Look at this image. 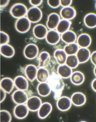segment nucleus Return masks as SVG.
<instances>
[{
  "label": "nucleus",
  "mask_w": 96,
  "mask_h": 122,
  "mask_svg": "<svg viewBox=\"0 0 96 122\" xmlns=\"http://www.w3.org/2000/svg\"><path fill=\"white\" fill-rule=\"evenodd\" d=\"M47 82L53 93L54 99L57 100L61 97L64 89L63 79L57 73L53 72L50 74Z\"/></svg>",
  "instance_id": "1"
},
{
  "label": "nucleus",
  "mask_w": 96,
  "mask_h": 122,
  "mask_svg": "<svg viewBox=\"0 0 96 122\" xmlns=\"http://www.w3.org/2000/svg\"><path fill=\"white\" fill-rule=\"evenodd\" d=\"M28 9L22 3H16L13 5L10 10V13L14 18L19 19L26 15Z\"/></svg>",
  "instance_id": "2"
},
{
  "label": "nucleus",
  "mask_w": 96,
  "mask_h": 122,
  "mask_svg": "<svg viewBox=\"0 0 96 122\" xmlns=\"http://www.w3.org/2000/svg\"><path fill=\"white\" fill-rule=\"evenodd\" d=\"M43 15L42 12L40 9L38 7L33 6L28 10L26 17L31 22L36 23L42 19Z\"/></svg>",
  "instance_id": "3"
},
{
  "label": "nucleus",
  "mask_w": 96,
  "mask_h": 122,
  "mask_svg": "<svg viewBox=\"0 0 96 122\" xmlns=\"http://www.w3.org/2000/svg\"><path fill=\"white\" fill-rule=\"evenodd\" d=\"M31 26V22L26 17L18 19L15 23L16 30L20 33H25L28 32Z\"/></svg>",
  "instance_id": "4"
},
{
  "label": "nucleus",
  "mask_w": 96,
  "mask_h": 122,
  "mask_svg": "<svg viewBox=\"0 0 96 122\" xmlns=\"http://www.w3.org/2000/svg\"><path fill=\"white\" fill-rule=\"evenodd\" d=\"M39 48L37 45L34 44H27L24 49L23 53L25 57L30 60L36 58L39 53Z\"/></svg>",
  "instance_id": "5"
},
{
  "label": "nucleus",
  "mask_w": 96,
  "mask_h": 122,
  "mask_svg": "<svg viewBox=\"0 0 96 122\" xmlns=\"http://www.w3.org/2000/svg\"><path fill=\"white\" fill-rule=\"evenodd\" d=\"M30 110L25 104H17L14 108L13 114L17 119H24L28 116Z\"/></svg>",
  "instance_id": "6"
},
{
  "label": "nucleus",
  "mask_w": 96,
  "mask_h": 122,
  "mask_svg": "<svg viewBox=\"0 0 96 122\" xmlns=\"http://www.w3.org/2000/svg\"><path fill=\"white\" fill-rule=\"evenodd\" d=\"M26 91L18 89L15 91L11 95L13 102L16 104L26 103L29 97Z\"/></svg>",
  "instance_id": "7"
},
{
  "label": "nucleus",
  "mask_w": 96,
  "mask_h": 122,
  "mask_svg": "<svg viewBox=\"0 0 96 122\" xmlns=\"http://www.w3.org/2000/svg\"><path fill=\"white\" fill-rule=\"evenodd\" d=\"M77 12L76 9L71 6L62 8L60 10V15L61 19L71 21L76 17Z\"/></svg>",
  "instance_id": "8"
},
{
  "label": "nucleus",
  "mask_w": 96,
  "mask_h": 122,
  "mask_svg": "<svg viewBox=\"0 0 96 122\" xmlns=\"http://www.w3.org/2000/svg\"><path fill=\"white\" fill-rule=\"evenodd\" d=\"M41 99L37 96L30 97L26 103V104L30 111L35 112L39 110L42 104Z\"/></svg>",
  "instance_id": "9"
},
{
  "label": "nucleus",
  "mask_w": 96,
  "mask_h": 122,
  "mask_svg": "<svg viewBox=\"0 0 96 122\" xmlns=\"http://www.w3.org/2000/svg\"><path fill=\"white\" fill-rule=\"evenodd\" d=\"M60 15L56 13L50 14L47 17L46 27L49 30H56L61 20Z\"/></svg>",
  "instance_id": "10"
},
{
  "label": "nucleus",
  "mask_w": 96,
  "mask_h": 122,
  "mask_svg": "<svg viewBox=\"0 0 96 122\" xmlns=\"http://www.w3.org/2000/svg\"><path fill=\"white\" fill-rule=\"evenodd\" d=\"M48 31L47 27L42 24H37L34 27L33 30L34 36L39 40L45 38Z\"/></svg>",
  "instance_id": "11"
},
{
  "label": "nucleus",
  "mask_w": 96,
  "mask_h": 122,
  "mask_svg": "<svg viewBox=\"0 0 96 122\" xmlns=\"http://www.w3.org/2000/svg\"><path fill=\"white\" fill-rule=\"evenodd\" d=\"M72 104L69 97L64 96L61 97L57 100L56 106L58 109L60 110L66 111L70 109Z\"/></svg>",
  "instance_id": "12"
},
{
  "label": "nucleus",
  "mask_w": 96,
  "mask_h": 122,
  "mask_svg": "<svg viewBox=\"0 0 96 122\" xmlns=\"http://www.w3.org/2000/svg\"><path fill=\"white\" fill-rule=\"evenodd\" d=\"M92 39L90 35L86 33H82L77 37L76 43L80 48H88L91 46Z\"/></svg>",
  "instance_id": "13"
},
{
  "label": "nucleus",
  "mask_w": 96,
  "mask_h": 122,
  "mask_svg": "<svg viewBox=\"0 0 96 122\" xmlns=\"http://www.w3.org/2000/svg\"><path fill=\"white\" fill-rule=\"evenodd\" d=\"M61 35L56 30H49L45 38L48 43L51 45H56L61 40Z\"/></svg>",
  "instance_id": "14"
},
{
  "label": "nucleus",
  "mask_w": 96,
  "mask_h": 122,
  "mask_svg": "<svg viewBox=\"0 0 96 122\" xmlns=\"http://www.w3.org/2000/svg\"><path fill=\"white\" fill-rule=\"evenodd\" d=\"M52 106L48 102H45L42 104L37 112V116L40 119H45L51 113L52 110Z\"/></svg>",
  "instance_id": "15"
},
{
  "label": "nucleus",
  "mask_w": 96,
  "mask_h": 122,
  "mask_svg": "<svg viewBox=\"0 0 96 122\" xmlns=\"http://www.w3.org/2000/svg\"><path fill=\"white\" fill-rule=\"evenodd\" d=\"M91 54L88 48H80L76 54L80 64L87 62L90 59Z\"/></svg>",
  "instance_id": "16"
},
{
  "label": "nucleus",
  "mask_w": 96,
  "mask_h": 122,
  "mask_svg": "<svg viewBox=\"0 0 96 122\" xmlns=\"http://www.w3.org/2000/svg\"><path fill=\"white\" fill-rule=\"evenodd\" d=\"M71 99L72 103L77 107L84 105L86 102V96L84 93L80 92L74 93L71 96Z\"/></svg>",
  "instance_id": "17"
},
{
  "label": "nucleus",
  "mask_w": 96,
  "mask_h": 122,
  "mask_svg": "<svg viewBox=\"0 0 96 122\" xmlns=\"http://www.w3.org/2000/svg\"><path fill=\"white\" fill-rule=\"evenodd\" d=\"M15 86L18 90L26 91L28 90L29 84L27 79L22 76H17L14 80Z\"/></svg>",
  "instance_id": "18"
},
{
  "label": "nucleus",
  "mask_w": 96,
  "mask_h": 122,
  "mask_svg": "<svg viewBox=\"0 0 96 122\" xmlns=\"http://www.w3.org/2000/svg\"><path fill=\"white\" fill-rule=\"evenodd\" d=\"M36 66L33 64L27 65L25 70V75L27 79L32 82L36 79L38 71Z\"/></svg>",
  "instance_id": "19"
},
{
  "label": "nucleus",
  "mask_w": 96,
  "mask_h": 122,
  "mask_svg": "<svg viewBox=\"0 0 96 122\" xmlns=\"http://www.w3.org/2000/svg\"><path fill=\"white\" fill-rule=\"evenodd\" d=\"M15 86L14 81L11 78L5 77L1 80L0 88L8 94L11 93Z\"/></svg>",
  "instance_id": "20"
},
{
  "label": "nucleus",
  "mask_w": 96,
  "mask_h": 122,
  "mask_svg": "<svg viewBox=\"0 0 96 122\" xmlns=\"http://www.w3.org/2000/svg\"><path fill=\"white\" fill-rule=\"evenodd\" d=\"M83 22L85 26L90 29L96 27V14L94 13H88L84 17Z\"/></svg>",
  "instance_id": "21"
},
{
  "label": "nucleus",
  "mask_w": 96,
  "mask_h": 122,
  "mask_svg": "<svg viewBox=\"0 0 96 122\" xmlns=\"http://www.w3.org/2000/svg\"><path fill=\"white\" fill-rule=\"evenodd\" d=\"M61 40L66 44L76 42V34L72 30H70L61 34Z\"/></svg>",
  "instance_id": "22"
},
{
  "label": "nucleus",
  "mask_w": 96,
  "mask_h": 122,
  "mask_svg": "<svg viewBox=\"0 0 96 122\" xmlns=\"http://www.w3.org/2000/svg\"><path fill=\"white\" fill-rule=\"evenodd\" d=\"M0 52L3 56L8 58L13 57L15 53L14 48L9 44L0 45Z\"/></svg>",
  "instance_id": "23"
},
{
  "label": "nucleus",
  "mask_w": 96,
  "mask_h": 122,
  "mask_svg": "<svg viewBox=\"0 0 96 122\" xmlns=\"http://www.w3.org/2000/svg\"><path fill=\"white\" fill-rule=\"evenodd\" d=\"M72 69L66 64L59 65L57 69V73L63 79L70 78L73 73Z\"/></svg>",
  "instance_id": "24"
},
{
  "label": "nucleus",
  "mask_w": 96,
  "mask_h": 122,
  "mask_svg": "<svg viewBox=\"0 0 96 122\" xmlns=\"http://www.w3.org/2000/svg\"><path fill=\"white\" fill-rule=\"evenodd\" d=\"M37 91L39 95L43 97L49 96L52 91L51 87L47 82L40 83L37 85Z\"/></svg>",
  "instance_id": "25"
},
{
  "label": "nucleus",
  "mask_w": 96,
  "mask_h": 122,
  "mask_svg": "<svg viewBox=\"0 0 96 122\" xmlns=\"http://www.w3.org/2000/svg\"><path fill=\"white\" fill-rule=\"evenodd\" d=\"M51 60V56L48 52L45 51L41 52L39 56L38 67L45 68L50 63Z\"/></svg>",
  "instance_id": "26"
},
{
  "label": "nucleus",
  "mask_w": 96,
  "mask_h": 122,
  "mask_svg": "<svg viewBox=\"0 0 96 122\" xmlns=\"http://www.w3.org/2000/svg\"><path fill=\"white\" fill-rule=\"evenodd\" d=\"M71 82L74 85L79 86L84 82L85 76L83 73L80 71H76L73 72L70 77Z\"/></svg>",
  "instance_id": "27"
},
{
  "label": "nucleus",
  "mask_w": 96,
  "mask_h": 122,
  "mask_svg": "<svg viewBox=\"0 0 96 122\" xmlns=\"http://www.w3.org/2000/svg\"><path fill=\"white\" fill-rule=\"evenodd\" d=\"M54 56L58 64L62 65L66 64L68 56L63 49H58L55 51Z\"/></svg>",
  "instance_id": "28"
},
{
  "label": "nucleus",
  "mask_w": 96,
  "mask_h": 122,
  "mask_svg": "<svg viewBox=\"0 0 96 122\" xmlns=\"http://www.w3.org/2000/svg\"><path fill=\"white\" fill-rule=\"evenodd\" d=\"M50 76L49 71L47 69L39 67L38 69L36 79L40 83L46 82H47Z\"/></svg>",
  "instance_id": "29"
},
{
  "label": "nucleus",
  "mask_w": 96,
  "mask_h": 122,
  "mask_svg": "<svg viewBox=\"0 0 96 122\" xmlns=\"http://www.w3.org/2000/svg\"><path fill=\"white\" fill-rule=\"evenodd\" d=\"M71 25V21L61 19L56 30L61 35L70 30Z\"/></svg>",
  "instance_id": "30"
},
{
  "label": "nucleus",
  "mask_w": 96,
  "mask_h": 122,
  "mask_svg": "<svg viewBox=\"0 0 96 122\" xmlns=\"http://www.w3.org/2000/svg\"><path fill=\"white\" fill-rule=\"evenodd\" d=\"M79 47L76 42L66 44L63 50L67 56L76 55Z\"/></svg>",
  "instance_id": "31"
},
{
  "label": "nucleus",
  "mask_w": 96,
  "mask_h": 122,
  "mask_svg": "<svg viewBox=\"0 0 96 122\" xmlns=\"http://www.w3.org/2000/svg\"><path fill=\"white\" fill-rule=\"evenodd\" d=\"M76 55L68 56L66 64L72 69L76 68L79 64Z\"/></svg>",
  "instance_id": "32"
},
{
  "label": "nucleus",
  "mask_w": 96,
  "mask_h": 122,
  "mask_svg": "<svg viewBox=\"0 0 96 122\" xmlns=\"http://www.w3.org/2000/svg\"><path fill=\"white\" fill-rule=\"evenodd\" d=\"M0 122H10L12 120L11 115L9 112L7 110H2L0 111Z\"/></svg>",
  "instance_id": "33"
},
{
  "label": "nucleus",
  "mask_w": 96,
  "mask_h": 122,
  "mask_svg": "<svg viewBox=\"0 0 96 122\" xmlns=\"http://www.w3.org/2000/svg\"><path fill=\"white\" fill-rule=\"evenodd\" d=\"M0 33V45L8 44L10 41V38L8 34L3 31H1Z\"/></svg>",
  "instance_id": "34"
},
{
  "label": "nucleus",
  "mask_w": 96,
  "mask_h": 122,
  "mask_svg": "<svg viewBox=\"0 0 96 122\" xmlns=\"http://www.w3.org/2000/svg\"><path fill=\"white\" fill-rule=\"evenodd\" d=\"M47 4L51 8L56 9L59 8L61 6L60 0H48L47 1Z\"/></svg>",
  "instance_id": "35"
},
{
  "label": "nucleus",
  "mask_w": 96,
  "mask_h": 122,
  "mask_svg": "<svg viewBox=\"0 0 96 122\" xmlns=\"http://www.w3.org/2000/svg\"><path fill=\"white\" fill-rule=\"evenodd\" d=\"M72 3V0H60L61 6L62 8L71 6Z\"/></svg>",
  "instance_id": "36"
},
{
  "label": "nucleus",
  "mask_w": 96,
  "mask_h": 122,
  "mask_svg": "<svg viewBox=\"0 0 96 122\" xmlns=\"http://www.w3.org/2000/svg\"><path fill=\"white\" fill-rule=\"evenodd\" d=\"M43 1L42 0H30L29 2L33 6L37 7L42 4Z\"/></svg>",
  "instance_id": "37"
},
{
  "label": "nucleus",
  "mask_w": 96,
  "mask_h": 122,
  "mask_svg": "<svg viewBox=\"0 0 96 122\" xmlns=\"http://www.w3.org/2000/svg\"><path fill=\"white\" fill-rule=\"evenodd\" d=\"M90 60L92 64L95 66H96V51H95L91 54Z\"/></svg>",
  "instance_id": "38"
},
{
  "label": "nucleus",
  "mask_w": 96,
  "mask_h": 122,
  "mask_svg": "<svg viewBox=\"0 0 96 122\" xmlns=\"http://www.w3.org/2000/svg\"><path fill=\"white\" fill-rule=\"evenodd\" d=\"M10 1L9 0H0V6L1 9H2L7 6L9 5Z\"/></svg>",
  "instance_id": "39"
},
{
  "label": "nucleus",
  "mask_w": 96,
  "mask_h": 122,
  "mask_svg": "<svg viewBox=\"0 0 96 122\" xmlns=\"http://www.w3.org/2000/svg\"><path fill=\"white\" fill-rule=\"evenodd\" d=\"M6 93L4 90L0 88V103L4 102L6 97Z\"/></svg>",
  "instance_id": "40"
},
{
  "label": "nucleus",
  "mask_w": 96,
  "mask_h": 122,
  "mask_svg": "<svg viewBox=\"0 0 96 122\" xmlns=\"http://www.w3.org/2000/svg\"><path fill=\"white\" fill-rule=\"evenodd\" d=\"M91 86L92 89L96 92V78L94 79L92 81Z\"/></svg>",
  "instance_id": "41"
},
{
  "label": "nucleus",
  "mask_w": 96,
  "mask_h": 122,
  "mask_svg": "<svg viewBox=\"0 0 96 122\" xmlns=\"http://www.w3.org/2000/svg\"><path fill=\"white\" fill-rule=\"evenodd\" d=\"M94 72L95 76L96 77V66H95L94 69Z\"/></svg>",
  "instance_id": "42"
},
{
  "label": "nucleus",
  "mask_w": 96,
  "mask_h": 122,
  "mask_svg": "<svg viewBox=\"0 0 96 122\" xmlns=\"http://www.w3.org/2000/svg\"><path fill=\"white\" fill-rule=\"evenodd\" d=\"M95 9L96 10V3H95Z\"/></svg>",
  "instance_id": "43"
}]
</instances>
